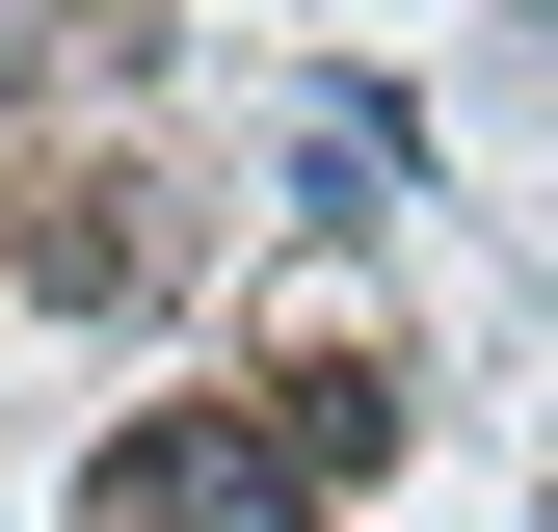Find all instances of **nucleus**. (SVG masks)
Masks as SVG:
<instances>
[{
    "mask_svg": "<svg viewBox=\"0 0 558 532\" xmlns=\"http://www.w3.org/2000/svg\"><path fill=\"white\" fill-rule=\"evenodd\" d=\"M81 532H266V452L240 426H133L107 480H81Z\"/></svg>",
    "mask_w": 558,
    "mask_h": 532,
    "instance_id": "f257e3e1",
    "label": "nucleus"
},
{
    "mask_svg": "<svg viewBox=\"0 0 558 532\" xmlns=\"http://www.w3.org/2000/svg\"><path fill=\"white\" fill-rule=\"evenodd\" d=\"M532 53H558V0H532Z\"/></svg>",
    "mask_w": 558,
    "mask_h": 532,
    "instance_id": "f03ea898",
    "label": "nucleus"
}]
</instances>
